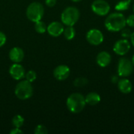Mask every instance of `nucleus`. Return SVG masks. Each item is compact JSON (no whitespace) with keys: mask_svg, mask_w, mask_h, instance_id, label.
<instances>
[{"mask_svg":"<svg viewBox=\"0 0 134 134\" xmlns=\"http://www.w3.org/2000/svg\"><path fill=\"white\" fill-rule=\"evenodd\" d=\"M111 82H113V83H117L118 82H119V78H118V76H116V75H114V76H112V78H111Z\"/></svg>","mask_w":134,"mask_h":134,"instance_id":"nucleus-29","label":"nucleus"},{"mask_svg":"<svg viewBox=\"0 0 134 134\" xmlns=\"http://www.w3.org/2000/svg\"><path fill=\"white\" fill-rule=\"evenodd\" d=\"M97 64L101 68L108 67L111 61V56L107 51H102L99 53L96 58Z\"/></svg>","mask_w":134,"mask_h":134,"instance_id":"nucleus-14","label":"nucleus"},{"mask_svg":"<svg viewBox=\"0 0 134 134\" xmlns=\"http://www.w3.org/2000/svg\"><path fill=\"white\" fill-rule=\"evenodd\" d=\"M45 3L48 7H53L57 4V0H45Z\"/></svg>","mask_w":134,"mask_h":134,"instance_id":"nucleus-27","label":"nucleus"},{"mask_svg":"<svg viewBox=\"0 0 134 134\" xmlns=\"http://www.w3.org/2000/svg\"><path fill=\"white\" fill-rule=\"evenodd\" d=\"M85 100H86V104L91 105V106H94L98 104L100 100V94H98L97 93L95 92H91L90 93H88L86 97H85Z\"/></svg>","mask_w":134,"mask_h":134,"instance_id":"nucleus-16","label":"nucleus"},{"mask_svg":"<svg viewBox=\"0 0 134 134\" xmlns=\"http://www.w3.org/2000/svg\"><path fill=\"white\" fill-rule=\"evenodd\" d=\"M93 12L100 16H107L111 9L109 3L105 0H95L91 5Z\"/></svg>","mask_w":134,"mask_h":134,"instance_id":"nucleus-7","label":"nucleus"},{"mask_svg":"<svg viewBox=\"0 0 134 134\" xmlns=\"http://www.w3.org/2000/svg\"><path fill=\"white\" fill-rule=\"evenodd\" d=\"M130 40H131L132 45L134 46V32L132 33V35H131V36H130Z\"/></svg>","mask_w":134,"mask_h":134,"instance_id":"nucleus-30","label":"nucleus"},{"mask_svg":"<svg viewBox=\"0 0 134 134\" xmlns=\"http://www.w3.org/2000/svg\"><path fill=\"white\" fill-rule=\"evenodd\" d=\"M66 105L69 111L74 114L80 113L85 108L86 103L85 97L79 93H74L71 94L66 101Z\"/></svg>","mask_w":134,"mask_h":134,"instance_id":"nucleus-2","label":"nucleus"},{"mask_svg":"<svg viewBox=\"0 0 134 134\" xmlns=\"http://www.w3.org/2000/svg\"><path fill=\"white\" fill-rule=\"evenodd\" d=\"M133 64L130 60L126 57H122L119 60L118 63V75L122 78L130 76L133 71Z\"/></svg>","mask_w":134,"mask_h":134,"instance_id":"nucleus-6","label":"nucleus"},{"mask_svg":"<svg viewBox=\"0 0 134 134\" xmlns=\"http://www.w3.org/2000/svg\"><path fill=\"white\" fill-rule=\"evenodd\" d=\"M130 43L126 38L118 40L115 43L113 47L114 52L119 56L126 55L130 51Z\"/></svg>","mask_w":134,"mask_h":134,"instance_id":"nucleus-9","label":"nucleus"},{"mask_svg":"<svg viewBox=\"0 0 134 134\" xmlns=\"http://www.w3.org/2000/svg\"><path fill=\"white\" fill-rule=\"evenodd\" d=\"M132 31H130V29L129 28H126V27L121 30V35L125 38H130L131 35H132Z\"/></svg>","mask_w":134,"mask_h":134,"instance_id":"nucleus-24","label":"nucleus"},{"mask_svg":"<svg viewBox=\"0 0 134 134\" xmlns=\"http://www.w3.org/2000/svg\"><path fill=\"white\" fill-rule=\"evenodd\" d=\"M64 25L58 21H53L47 26V32L53 37H59L64 32Z\"/></svg>","mask_w":134,"mask_h":134,"instance_id":"nucleus-12","label":"nucleus"},{"mask_svg":"<svg viewBox=\"0 0 134 134\" xmlns=\"http://www.w3.org/2000/svg\"><path fill=\"white\" fill-rule=\"evenodd\" d=\"M131 61H132V63H133V66H134V55L133 56V58H132Z\"/></svg>","mask_w":134,"mask_h":134,"instance_id":"nucleus-32","label":"nucleus"},{"mask_svg":"<svg viewBox=\"0 0 134 134\" xmlns=\"http://www.w3.org/2000/svg\"><path fill=\"white\" fill-rule=\"evenodd\" d=\"M117 85H118L119 90L124 94L130 93L133 90V85L131 82L126 78H122L119 79V82H117Z\"/></svg>","mask_w":134,"mask_h":134,"instance_id":"nucleus-15","label":"nucleus"},{"mask_svg":"<svg viewBox=\"0 0 134 134\" xmlns=\"http://www.w3.org/2000/svg\"><path fill=\"white\" fill-rule=\"evenodd\" d=\"M25 79L30 82H33L34 81H35V79H37V74L35 71L33 70H30L28 71H27L25 73Z\"/></svg>","mask_w":134,"mask_h":134,"instance_id":"nucleus-22","label":"nucleus"},{"mask_svg":"<svg viewBox=\"0 0 134 134\" xmlns=\"http://www.w3.org/2000/svg\"><path fill=\"white\" fill-rule=\"evenodd\" d=\"M35 30L36 32H38L39 34H43L47 31V26L41 20H38L35 23Z\"/></svg>","mask_w":134,"mask_h":134,"instance_id":"nucleus-19","label":"nucleus"},{"mask_svg":"<svg viewBox=\"0 0 134 134\" xmlns=\"http://www.w3.org/2000/svg\"><path fill=\"white\" fill-rule=\"evenodd\" d=\"M24 123V119L20 115H16L12 119V124L14 127L20 128Z\"/></svg>","mask_w":134,"mask_h":134,"instance_id":"nucleus-20","label":"nucleus"},{"mask_svg":"<svg viewBox=\"0 0 134 134\" xmlns=\"http://www.w3.org/2000/svg\"><path fill=\"white\" fill-rule=\"evenodd\" d=\"M71 70L65 64H60L56 67L53 70V76L58 81H64L70 75Z\"/></svg>","mask_w":134,"mask_h":134,"instance_id":"nucleus-11","label":"nucleus"},{"mask_svg":"<svg viewBox=\"0 0 134 134\" xmlns=\"http://www.w3.org/2000/svg\"><path fill=\"white\" fill-rule=\"evenodd\" d=\"M86 40L93 46H99L104 42V35L98 29H90L86 33Z\"/></svg>","mask_w":134,"mask_h":134,"instance_id":"nucleus-8","label":"nucleus"},{"mask_svg":"<svg viewBox=\"0 0 134 134\" xmlns=\"http://www.w3.org/2000/svg\"><path fill=\"white\" fill-rule=\"evenodd\" d=\"M104 26L109 31H120L126 26V18L121 13H113L105 19Z\"/></svg>","mask_w":134,"mask_h":134,"instance_id":"nucleus-1","label":"nucleus"},{"mask_svg":"<svg viewBox=\"0 0 134 134\" xmlns=\"http://www.w3.org/2000/svg\"><path fill=\"white\" fill-rule=\"evenodd\" d=\"M9 57L13 63H20L24 58V52L20 47H13L9 52Z\"/></svg>","mask_w":134,"mask_h":134,"instance_id":"nucleus-13","label":"nucleus"},{"mask_svg":"<svg viewBox=\"0 0 134 134\" xmlns=\"http://www.w3.org/2000/svg\"><path fill=\"white\" fill-rule=\"evenodd\" d=\"M5 42H6V36L2 31H0V48L2 47L5 44Z\"/></svg>","mask_w":134,"mask_h":134,"instance_id":"nucleus-26","label":"nucleus"},{"mask_svg":"<svg viewBox=\"0 0 134 134\" xmlns=\"http://www.w3.org/2000/svg\"><path fill=\"white\" fill-rule=\"evenodd\" d=\"M14 93L16 97L22 100H27L31 97L33 95V86L31 85V82L25 80L20 81L18 84H16Z\"/></svg>","mask_w":134,"mask_h":134,"instance_id":"nucleus-4","label":"nucleus"},{"mask_svg":"<svg viewBox=\"0 0 134 134\" xmlns=\"http://www.w3.org/2000/svg\"><path fill=\"white\" fill-rule=\"evenodd\" d=\"M126 25L130 27H134V14H131L126 18Z\"/></svg>","mask_w":134,"mask_h":134,"instance_id":"nucleus-25","label":"nucleus"},{"mask_svg":"<svg viewBox=\"0 0 134 134\" xmlns=\"http://www.w3.org/2000/svg\"><path fill=\"white\" fill-rule=\"evenodd\" d=\"M72 2H80V1H82V0H71Z\"/></svg>","mask_w":134,"mask_h":134,"instance_id":"nucleus-31","label":"nucleus"},{"mask_svg":"<svg viewBox=\"0 0 134 134\" xmlns=\"http://www.w3.org/2000/svg\"><path fill=\"white\" fill-rule=\"evenodd\" d=\"M133 12H134V5H133Z\"/></svg>","mask_w":134,"mask_h":134,"instance_id":"nucleus-33","label":"nucleus"},{"mask_svg":"<svg viewBox=\"0 0 134 134\" xmlns=\"http://www.w3.org/2000/svg\"><path fill=\"white\" fill-rule=\"evenodd\" d=\"M64 36L67 40H72L75 36V30L73 26H67L64 29Z\"/></svg>","mask_w":134,"mask_h":134,"instance_id":"nucleus-17","label":"nucleus"},{"mask_svg":"<svg viewBox=\"0 0 134 134\" xmlns=\"http://www.w3.org/2000/svg\"><path fill=\"white\" fill-rule=\"evenodd\" d=\"M130 3L131 0H122L115 5V8L117 11H125L129 9Z\"/></svg>","mask_w":134,"mask_h":134,"instance_id":"nucleus-18","label":"nucleus"},{"mask_svg":"<svg viewBox=\"0 0 134 134\" xmlns=\"http://www.w3.org/2000/svg\"><path fill=\"white\" fill-rule=\"evenodd\" d=\"M88 84V79L85 77H78L74 80V86L76 87H83Z\"/></svg>","mask_w":134,"mask_h":134,"instance_id":"nucleus-21","label":"nucleus"},{"mask_svg":"<svg viewBox=\"0 0 134 134\" xmlns=\"http://www.w3.org/2000/svg\"><path fill=\"white\" fill-rule=\"evenodd\" d=\"M79 17V10L75 6H68L62 12L60 20L62 24L66 26H74L78 22Z\"/></svg>","mask_w":134,"mask_h":134,"instance_id":"nucleus-3","label":"nucleus"},{"mask_svg":"<svg viewBox=\"0 0 134 134\" xmlns=\"http://www.w3.org/2000/svg\"><path fill=\"white\" fill-rule=\"evenodd\" d=\"M24 133L21 130H20V128H16V127H14L13 130H10V132H9V133L10 134H22Z\"/></svg>","mask_w":134,"mask_h":134,"instance_id":"nucleus-28","label":"nucleus"},{"mask_svg":"<svg viewBox=\"0 0 134 134\" xmlns=\"http://www.w3.org/2000/svg\"><path fill=\"white\" fill-rule=\"evenodd\" d=\"M44 15V7L42 4L38 2H31L28 5L26 9V16L31 22H37L41 20Z\"/></svg>","mask_w":134,"mask_h":134,"instance_id":"nucleus-5","label":"nucleus"},{"mask_svg":"<svg viewBox=\"0 0 134 134\" xmlns=\"http://www.w3.org/2000/svg\"><path fill=\"white\" fill-rule=\"evenodd\" d=\"M9 73L14 80L20 81L23 78H24L25 69L21 64H20V63H14L13 65L10 66Z\"/></svg>","mask_w":134,"mask_h":134,"instance_id":"nucleus-10","label":"nucleus"},{"mask_svg":"<svg viewBox=\"0 0 134 134\" xmlns=\"http://www.w3.org/2000/svg\"><path fill=\"white\" fill-rule=\"evenodd\" d=\"M34 133L35 134H47L48 133V130L43 125H38L35 128Z\"/></svg>","mask_w":134,"mask_h":134,"instance_id":"nucleus-23","label":"nucleus"}]
</instances>
